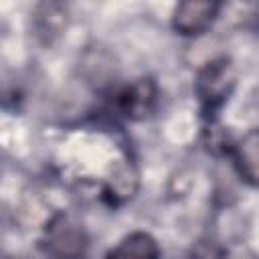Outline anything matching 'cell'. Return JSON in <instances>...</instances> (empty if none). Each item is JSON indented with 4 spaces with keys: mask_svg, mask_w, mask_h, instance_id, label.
<instances>
[{
    "mask_svg": "<svg viewBox=\"0 0 259 259\" xmlns=\"http://www.w3.org/2000/svg\"><path fill=\"white\" fill-rule=\"evenodd\" d=\"M237 81V71L231 59L219 57L208 61L196 75L194 91L206 113H214L231 95Z\"/></svg>",
    "mask_w": 259,
    "mask_h": 259,
    "instance_id": "obj_1",
    "label": "cell"
},
{
    "mask_svg": "<svg viewBox=\"0 0 259 259\" xmlns=\"http://www.w3.org/2000/svg\"><path fill=\"white\" fill-rule=\"evenodd\" d=\"M42 247L55 259H79L85 253L87 237L77 221L67 214H57L45 227Z\"/></svg>",
    "mask_w": 259,
    "mask_h": 259,
    "instance_id": "obj_2",
    "label": "cell"
},
{
    "mask_svg": "<svg viewBox=\"0 0 259 259\" xmlns=\"http://www.w3.org/2000/svg\"><path fill=\"white\" fill-rule=\"evenodd\" d=\"M221 4L210 0H186L174 8L172 26L182 36L202 34L217 18Z\"/></svg>",
    "mask_w": 259,
    "mask_h": 259,
    "instance_id": "obj_3",
    "label": "cell"
},
{
    "mask_svg": "<svg viewBox=\"0 0 259 259\" xmlns=\"http://www.w3.org/2000/svg\"><path fill=\"white\" fill-rule=\"evenodd\" d=\"M156 99H158L156 83L144 77V79H136L134 83L125 85L115 95V107L121 115L130 119H144L154 111Z\"/></svg>",
    "mask_w": 259,
    "mask_h": 259,
    "instance_id": "obj_4",
    "label": "cell"
},
{
    "mask_svg": "<svg viewBox=\"0 0 259 259\" xmlns=\"http://www.w3.org/2000/svg\"><path fill=\"white\" fill-rule=\"evenodd\" d=\"M231 156L239 176L247 184L259 188V130H249L233 142Z\"/></svg>",
    "mask_w": 259,
    "mask_h": 259,
    "instance_id": "obj_5",
    "label": "cell"
},
{
    "mask_svg": "<svg viewBox=\"0 0 259 259\" xmlns=\"http://www.w3.org/2000/svg\"><path fill=\"white\" fill-rule=\"evenodd\" d=\"M160 247L150 233L138 231L123 237L107 259H158Z\"/></svg>",
    "mask_w": 259,
    "mask_h": 259,
    "instance_id": "obj_6",
    "label": "cell"
},
{
    "mask_svg": "<svg viewBox=\"0 0 259 259\" xmlns=\"http://www.w3.org/2000/svg\"><path fill=\"white\" fill-rule=\"evenodd\" d=\"M67 24V8L59 2H42L34 10V28L36 34L45 40L55 38Z\"/></svg>",
    "mask_w": 259,
    "mask_h": 259,
    "instance_id": "obj_7",
    "label": "cell"
},
{
    "mask_svg": "<svg viewBox=\"0 0 259 259\" xmlns=\"http://www.w3.org/2000/svg\"><path fill=\"white\" fill-rule=\"evenodd\" d=\"M214 259H259V257H257L255 251L249 249L247 245L237 243V245H229V247L221 249Z\"/></svg>",
    "mask_w": 259,
    "mask_h": 259,
    "instance_id": "obj_8",
    "label": "cell"
}]
</instances>
